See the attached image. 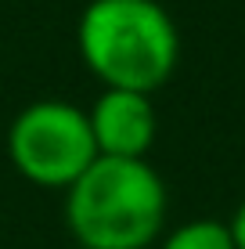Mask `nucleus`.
<instances>
[{
  "label": "nucleus",
  "mask_w": 245,
  "mask_h": 249,
  "mask_svg": "<svg viewBox=\"0 0 245 249\" xmlns=\"http://www.w3.org/2000/svg\"><path fill=\"white\" fill-rule=\"evenodd\" d=\"M62 195L65 231L80 249H151L170 217V188L148 159L98 156Z\"/></svg>",
  "instance_id": "nucleus-1"
},
{
  "label": "nucleus",
  "mask_w": 245,
  "mask_h": 249,
  "mask_svg": "<svg viewBox=\"0 0 245 249\" xmlns=\"http://www.w3.org/2000/svg\"><path fill=\"white\" fill-rule=\"evenodd\" d=\"M76 51L101 87L155 94L180 65V29L159 0H87Z\"/></svg>",
  "instance_id": "nucleus-2"
},
{
  "label": "nucleus",
  "mask_w": 245,
  "mask_h": 249,
  "mask_svg": "<svg viewBox=\"0 0 245 249\" xmlns=\"http://www.w3.org/2000/svg\"><path fill=\"white\" fill-rule=\"evenodd\" d=\"M11 170L44 192H65L98 159L87 108L65 98H36L11 116L4 134Z\"/></svg>",
  "instance_id": "nucleus-3"
},
{
  "label": "nucleus",
  "mask_w": 245,
  "mask_h": 249,
  "mask_svg": "<svg viewBox=\"0 0 245 249\" xmlns=\"http://www.w3.org/2000/svg\"><path fill=\"white\" fill-rule=\"evenodd\" d=\"M90 134H94L98 156L112 159H148L159 134V116L151 94L101 87V94L87 108Z\"/></svg>",
  "instance_id": "nucleus-4"
},
{
  "label": "nucleus",
  "mask_w": 245,
  "mask_h": 249,
  "mask_svg": "<svg viewBox=\"0 0 245 249\" xmlns=\"http://www.w3.org/2000/svg\"><path fill=\"white\" fill-rule=\"evenodd\" d=\"M159 249H238L231 235V224L216 217H195L170 231H163Z\"/></svg>",
  "instance_id": "nucleus-5"
},
{
  "label": "nucleus",
  "mask_w": 245,
  "mask_h": 249,
  "mask_svg": "<svg viewBox=\"0 0 245 249\" xmlns=\"http://www.w3.org/2000/svg\"><path fill=\"white\" fill-rule=\"evenodd\" d=\"M227 224H231V235H234V246L238 249H245V199L238 202V210L231 213V220H227Z\"/></svg>",
  "instance_id": "nucleus-6"
}]
</instances>
